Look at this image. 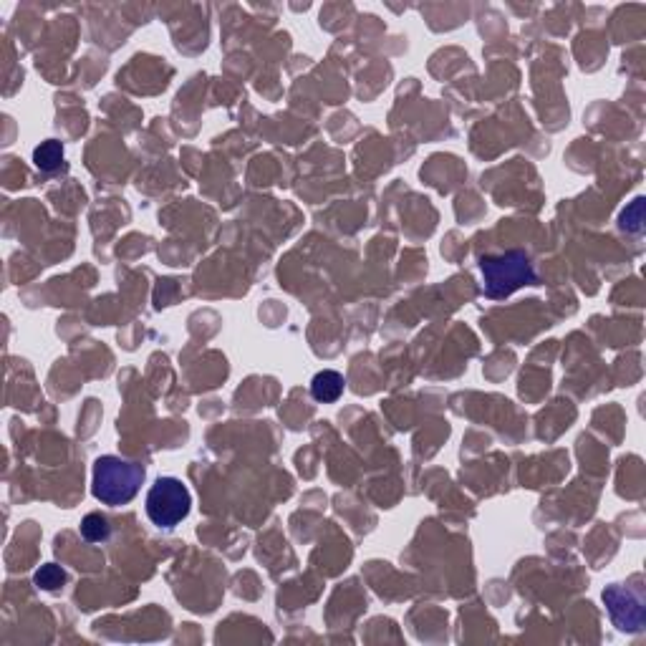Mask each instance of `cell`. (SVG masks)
<instances>
[{
    "instance_id": "277c9868",
    "label": "cell",
    "mask_w": 646,
    "mask_h": 646,
    "mask_svg": "<svg viewBox=\"0 0 646 646\" xmlns=\"http://www.w3.org/2000/svg\"><path fill=\"white\" fill-rule=\"evenodd\" d=\"M604 604L609 609L611 621L619 631H641L646 624V606L644 594L639 586H621V583H611L604 591Z\"/></svg>"
},
{
    "instance_id": "ba28073f",
    "label": "cell",
    "mask_w": 646,
    "mask_h": 646,
    "mask_svg": "<svg viewBox=\"0 0 646 646\" xmlns=\"http://www.w3.org/2000/svg\"><path fill=\"white\" fill-rule=\"evenodd\" d=\"M112 528H109V520L101 513H89L84 520H81V535H84L89 543H101L109 538Z\"/></svg>"
},
{
    "instance_id": "5b68a950",
    "label": "cell",
    "mask_w": 646,
    "mask_h": 646,
    "mask_svg": "<svg viewBox=\"0 0 646 646\" xmlns=\"http://www.w3.org/2000/svg\"><path fill=\"white\" fill-rule=\"evenodd\" d=\"M344 387H346L344 376H341L339 371L326 369V371H318V374L313 376L311 394H313V399H316V402L331 404V402H336V399H339L341 394H344Z\"/></svg>"
},
{
    "instance_id": "6da1fadb",
    "label": "cell",
    "mask_w": 646,
    "mask_h": 646,
    "mask_svg": "<svg viewBox=\"0 0 646 646\" xmlns=\"http://www.w3.org/2000/svg\"><path fill=\"white\" fill-rule=\"evenodd\" d=\"M144 482V467L137 462H127L117 455H104L94 462V480H91V493L99 503L127 505L137 498Z\"/></svg>"
},
{
    "instance_id": "7a4b0ae2",
    "label": "cell",
    "mask_w": 646,
    "mask_h": 646,
    "mask_svg": "<svg viewBox=\"0 0 646 646\" xmlns=\"http://www.w3.org/2000/svg\"><path fill=\"white\" fill-rule=\"evenodd\" d=\"M480 273H482V291L485 296L495 298H508L513 296L518 288L535 286L538 276L535 268L530 263L528 255L523 250H508L503 255H488L480 260Z\"/></svg>"
},
{
    "instance_id": "8992f818",
    "label": "cell",
    "mask_w": 646,
    "mask_h": 646,
    "mask_svg": "<svg viewBox=\"0 0 646 646\" xmlns=\"http://www.w3.org/2000/svg\"><path fill=\"white\" fill-rule=\"evenodd\" d=\"M33 165L41 172H56L61 165H64V147L56 139H48V142H41V147H36L33 152Z\"/></svg>"
},
{
    "instance_id": "3957f363",
    "label": "cell",
    "mask_w": 646,
    "mask_h": 646,
    "mask_svg": "<svg viewBox=\"0 0 646 646\" xmlns=\"http://www.w3.org/2000/svg\"><path fill=\"white\" fill-rule=\"evenodd\" d=\"M192 495L177 477H159L147 493V515L159 530H172L190 515Z\"/></svg>"
},
{
    "instance_id": "52a82bcc",
    "label": "cell",
    "mask_w": 646,
    "mask_h": 646,
    "mask_svg": "<svg viewBox=\"0 0 646 646\" xmlns=\"http://www.w3.org/2000/svg\"><path fill=\"white\" fill-rule=\"evenodd\" d=\"M33 581H36V586L43 588V591H59V588L69 581V573L61 566H56V563H46V566L38 568Z\"/></svg>"
}]
</instances>
